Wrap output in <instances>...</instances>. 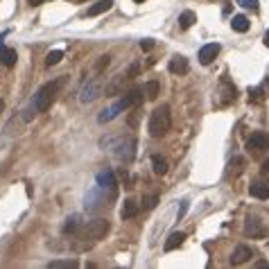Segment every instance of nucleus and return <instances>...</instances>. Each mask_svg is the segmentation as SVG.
I'll return each mask as SVG.
<instances>
[{
    "label": "nucleus",
    "instance_id": "1",
    "mask_svg": "<svg viewBox=\"0 0 269 269\" xmlns=\"http://www.w3.org/2000/svg\"><path fill=\"white\" fill-rule=\"evenodd\" d=\"M64 77H59V79H54V81H48V84H43V86L37 91V95H34V111L38 113H45L50 107H52L54 102V97L59 95L61 86H64Z\"/></svg>",
    "mask_w": 269,
    "mask_h": 269
},
{
    "label": "nucleus",
    "instance_id": "2",
    "mask_svg": "<svg viewBox=\"0 0 269 269\" xmlns=\"http://www.w3.org/2000/svg\"><path fill=\"white\" fill-rule=\"evenodd\" d=\"M109 233V222L107 220H91L86 224H81L75 231L77 240H84V242H95V240H102Z\"/></svg>",
    "mask_w": 269,
    "mask_h": 269
},
{
    "label": "nucleus",
    "instance_id": "3",
    "mask_svg": "<svg viewBox=\"0 0 269 269\" xmlns=\"http://www.w3.org/2000/svg\"><path fill=\"white\" fill-rule=\"evenodd\" d=\"M150 136L154 138H161L170 131V107L167 104H161L158 109H154V113L150 115Z\"/></svg>",
    "mask_w": 269,
    "mask_h": 269
},
{
    "label": "nucleus",
    "instance_id": "4",
    "mask_svg": "<svg viewBox=\"0 0 269 269\" xmlns=\"http://www.w3.org/2000/svg\"><path fill=\"white\" fill-rule=\"evenodd\" d=\"M107 199H113V197L111 194L107 197V190L100 188V186H95V188L86 194V208L88 210H97V208H102V206H109Z\"/></svg>",
    "mask_w": 269,
    "mask_h": 269
},
{
    "label": "nucleus",
    "instance_id": "5",
    "mask_svg": "<svg viewBox=\"0 0 269 269\" xmlns=\"http://www.w3.org/2000/svg\"><path fill=\"white\" fill-rule=\"evenodd\" d=\"M100 95H102V81L91 79L84 84V88H81V93H79V100L84 104H88V102H93V100H97Z\"/></svg>",
    "mask_w": 269,
    "mask_h": 269
},
{
    "label": "nucleus",
    "instance_id": "6",
    "mask_svg": "<svg viewBox=\"0 0 269 269\" xmlns=\"http://www.w3.org/2000/svg\"><path fill=\"white\" fill-rule=\"evenodd\" d=\"M115 150H118V152H115V156H118L120 161L129 163L131 158L136 156V138H124V140H120Z\"/></svg>",
    "mask_w": 269,
    "mask_h": 269
},
{
    "label": "nucleus",
    "instance_id": "7",
    "mask_svg": "<svg viewBox=\"0 0 269 269\" xmlns=\"http://www.w3.org/2000/svg\"><path fill=\"white\" fill-rule=\"evenodd\" d=\"M97 186L104 188L109 194L115 197V188H118V181H115V174L111 170H102V172H97Z\"/></svg>",
    "mask_w": 269,
    "mask_h": 269
},
{
    "label": "nucleus",
    "instance_id": "8",
    "mask_svg": "<svg viewBox=\"0 0 269 269\" xmlns=\"http://www.w3.org/2000/svg\"><path fill=\"white\" fill-rule=\"evenodd\" d=\"M124 109H127V107H124V104L118 100V102H115V104H111V107H107L102 113H100V115H97V122H100V124H107V122H111V120H115V118H118V115H120V111H124Z\"/></svg>",
    "mask_w": 269,
    "mask_h": 269
},
{
    "label": "nucleus",
    "instance_id": "9",
    "mask_svg": "<svg viewBox=\"0 0 269 269\" xmlns=\"http://www.w3.org/2000/svg\"><path fill=\"white\" fill-rule=\"evenodd\" d=\"M269 147V136L265 134V131H256V134H251V138L247 140V150L249 152H260V150H267Z\"/></svg>",
    "mask_w": 269,
    "mask_h": 269
},
{
    "label": "nucleus",
    "instance_id": "10",
    "mask_svg": "<svg viewBox=\"0 0 269 269\" xmlns=\"http://www.w3.org/2000/svg\"><path fill=\"white\" fill-rule=\"evenodd\" d=\"M249 194L256 197V199H269V181H265V179H256V181L249 186Z\"/></svg>",
    "mask_w": 269,
    "mask_h": 269
},
{
    "label": "nucleus",
    "instance_id": "11",
    "mask_svg": "<svg viewBox=\"0 0 269 269\" xmlns=\"http://www.w3.org/2000/svg\"><path fill=\"white\" fill-rule=\"evenodd\" d=\"M244 233L251 237H263L265 233H267V229H265V224L258 220V217H249L247 224H244Z\"/></svg>",
    "mask_w": 269,
    "mask_h": 269
},
{
    "label": "nucleus",
    "instance_id": "12",
    "mask_svg": "<svg viewBox=\"0 0 269 269\" xmlns=\"http://www.w3.org/2000/svg\"><path fill=\"white\" fill-rule=\"evenodd\" d=\"M217 54H220V45H217V43H208V45H204V48L199 50V64H201V66L213 64Z\"/></svg>",
    "mask_w": 269,
    "mask_h": 269
},
{
    "label": "nucleus",
    "instance_id": "13",
    "mask_svg": "<svg viewBox=\"0 0 269 269\" xmlns=\"http://www.w3.org/2000/svg\"><path fill=\"white\" fill-rule=\"evenodd\" d=\"M5 37V34H2ZM2 37H0V64L2 66H7V68H11V66L16 64V50H11V48H7L5 43H2Z\"/></svg>",
    "mask_w": 269,
    "mask_h": 269
},
{
    "label": "nucleus",
    "instance_id": "14",
    "mask_svg": "<svg viewBox=\"0 0 269 269\" xmlns=\"http://www.w3.org/2000/svg\"><path fill=\"white\" fill-rule=\"evenodd\" d=\"M253 258V251L249 247H244V244H240V247L233 251V256H231V265H242V263H247V260H251Z\"/></svg>",
    "mask_w": 269,
    "mask_h": 269
},
{
    "label": "nucleus",
    "instance_id": "15",
    "mask_svg": "<svg viewBox=\"0 0 269 269\" xmlns=\"http://www.w3.org/2000/svg\"><path fill=\"white\" fill-rule=\"evenodd\" d=\"M167 68H170V73H174V75H186L190 66H188V59H186V57H172Z\"/></svg>",
    "mask_w": 269,
    "mask_h": 269
},
{
    "label": "nucleus",
    "instance_id": "16",
    "mask_svg": "<svg viewBox=\"0 0 269 269\" xmlns=\"http://www.w3.org/2000/svg\"><path fill=\"white\" fill-rule=\"evenodd\" d=\"M120 102L124 104V107L129 109V107H136V104L143 102V88H131L129 93L124 97H120Z\"/></svg>",
    "mask_w": 269,
    "mask_h": 269
},
{
    "label": "nucleus",
    "instance_id": "17",
    "mask_svg": "<svg viewBox=\"0 0 269 269\" xmlns=\"http://www.w3.org/2000/svg\"><path fill=\"white\" fill-rule=\"evenodd\" d=\"M113 7V0H97L95 5L88 7L86 16H100V14H104V11H109Z\"/></svg>",
    "mask_w": 269,
    "mask_h": 269
},
{
    "label": "nucleus",
    "instance_id": "18",
    "mask_svg": "<svg viewBox=\"0 0 269 269\" xmlns=\"http://www.w3.org/2000/svg\"><path fill=\"white\" fill-rule=\"evenodd\" d=\"M183 240H186V233L177 231V233H172V235L167 237V242L163 244V249H165V251H174L177 247H181L183 244Z\"/></svg>",
    "mask_w": 269,
    "mask_h": 269
},
{
    "label": "nucleus",
    "instance_id": "19",
    "mask_svg": "<svg viewBox=\"0 0 269 269\" xmlns=\"http://www.w3.org/2000/svg\"><path fill=\"white\" fill-rule=\"evenodd\" d=\"M138 213V206H136V201H131V199H127L122 204V210H120V217L122 220H131V217Z\"/></svg>",
    "mask_w": 269,
    "mask_h": 269
},
{
    "label": "nucleus",
    "instance_id": "20",
    "mask_svg": "<svg viewBox=\"0 0 269 269\" xmlns=\"http://www.w3.org/2000/svg\"><path fill=\"white\" fill-rule=\"evenodd\" d=\"M231 27L235 30V32H247L249 30V18L242 16V14H237V16L231 18Z\"/></svg>",
    "mask_w": 269,
    "mask_h": 269
},
{
    "label": "nucleus",
    "instance_id": "21",
    "mask_svg": "<svg viewBox=\"0 0 269 269\" xmlns=\"http://www.w3.org/2000/svg\"><path fill=\"white\" fill-rule=\"evenodd\" d=\"M192 23H197V14L194 11H183L181 16H179V27L181 30H188Z\"/></svg>",
    "mask_w": 269,
    "mask_h": 269
},
{
    "label": "nucleus",
    "instance_id": "22",
    "mask_svg": "<svg viewBox=\"0 0 269 269\" xmlns=\"http://www.w3.org/2000/svg\"><path fill=\"white\" fill-rule=\"evenodd\" d=\"M152 170H154L158 177H163V174L167 172V161L161 156H152Z\"/></svg>",
    "mask_w": 269,
    "mask_h": 269
},
{
    "label": "nucleus",
    "instance_id": "23",
    "mask_svg": "<svg viewBox=\"0 0 269 269\" xmlns=\"http://www.w3.org/2000/svg\"><path fill=\"white\" fill-rule=\"evenodd\" d=\"M158 88H161V86H158L156 79H150V81H147V84H145V95H147V100H156V97H158Z\"/></svg>",
    "mask_w": 269,
    "mask_h": 269
},
{
    "label": "nucleus",
    "instance_id": "24",
    "mask_svg": "<svg viewBox=\"0 0 269 269\" xmlns=\"http://www.w3.org/2000/svg\"><path fill=\"white\" fill-rule=\"evenodd\" d=\"M156 204H158V197H156V194H145V197L140 199V208H143V210H152Z\"/></svg>",
    "mask_w": 269,
    "mask_h": 269
},
{
    "label": "nucleus",
    "instance_id": "25",
    "mask_svg": "<svg viewBox=\"0 0 269 269\" xmlns=\"http://www.w3.org/2000/svg\"><path fill=\"white\" fill-rule=\"evenodd\" d=\"M48 267L50 269H75L77 263H75V260H52Z\"/></svg>",
    "mask_w": 269,
    "mask_h": 269
},
{
    "label": "nucleus",
    "instance_id": "26",
    "mask_svg": "<svg viewBox=\"0 0 269 269\" xmlns=\"http://www.w3.org/2000/svg\"><path fill=\"white\" fill-rule=\"evenodd\" d=\"M61 59H64V52H61V50H52V52H48V57H45V66H57Z\"/></svg>",
    "mask_w": 269,
    "mask_h": 269
},
{
    "label": "nucleus",
    "instance_id": "27",
    "mask_svg": "<svg viewBox=\"0 0 269 269\" xmlns=\"http://www.w3.org/2000/svg\"><path fill=\"white\" fill-rule=\"evenodd\" d=\"M79 217H70V220L68 222H66V226H64V231L66 233H73V235H75V231H77V229H79Z\"/></svg>",
    "mask_w": 269,
    "mask_h": 269
},
{
    "label": "nucleus",
    "instance_id": "28",
    "mask_svg": "<svg viewBox=\"0 0 269 269\" xmlns=\"http://www.w3.org/2000/svg\"><path fill=\"white\" fill-rule=\"evenodd\" d=\"M240 7H244V9H251V11H258V7H260V2L258 0H235Z\"/></svg>",
    "mask_w": 269,
    "mask_h": 269
},
{
    "label": "nucleus",
    "instance_id": "29",
    "mask_svg": "<svg viewBox=\"0 0 269 269\" xmlns=\"http://www.w3.org/2000/svg\"><path fill=\"white\" fill-rule=\"evenodd\" d=\"M249 100H253V102H263V88H253V91H249Z\"/></svg>",
    "mask_w": 269,
    "mask_h": 269
},
{
    "label": "nucleus",
    "instance_id": "30",
    "mask_svg": "<svg viewBox=\"0 0 269 269\" xmlns=\"http://www.w3.org/2000/svg\"><path fill=\"white\" fill-rule=\"evenodd\" d=\"M109 64H111V57H109V54H104V57H100V61H97V70H104Z\"/></svg>",
    "mask_w": 269,
    "mask_h": 269
},
{
    "label": "nucleus",
    "instance_id": "31",
    "mask_svg": "<svg viewBox=\"0 0 269 269\" xmlns=\"http://www.w3.org/2000/svg\"><path fill=\"white\" fill-rule=\"evenodd\" d=\"M140 48H143V50H152V48H154V41H152V38H145V41H140Z\"/></svg>",
    "mask_w": 269,
    "mask_h": 269
},
{
    "label": "nucleus",
    "instance_id": "32",
    "mask_svg": "<svg viewBox=\"0 0 269 269\" xmlns=\"http://www.w3.org/2000/svg\"><path fill=\"white\" fill-rule=\"evenodd\" d=\"M27 2H30V5H41L43 0H27Z\"/></svg>",
    "mask_w": 269,
    "mask_h": 269
},
{
    "label": "nucleus",
    "instance_id": "33",
    "mask_svg": "<svg viewBox=\"0 0 269 269\" xmlns=\"http://www.w3.org/2000/svg\"><path fill=\"white\" fill-rule=\"evenodd\" d=\"M265 45L269 48V32H265Z\"/></svg>",
    "mask_w": 269,
    "mask_h": 269
},
{
    "label": "nucleus",
    "instance_id": "34",
    "mask_svg": "<svg viewBox=\"0 0 269 269\" xmlns=\"http://www.w3.org/2000/svg\"><path fill=\"white\" fill-rule=\"evenodd\" d=\"M2 109H5V102H2V100H0V113H2Z\"/></svg>",
    "mask_w": 269,
    "mask_h": 269
},
{
    "label": "nucleus",
    "instance_id": "35",
    "mask_svg": "<svg viewBox=\"0 0 269 269\" xmlns=\"http://www.w3.org/2000/svg\"><path fill=\"white\" fill-rule=\"evenodd\" d=\"M136 2H143V0H136Z\"/></svg>",
    "mask_w": 269,
    "mask_h": 269
}]
</instances>
